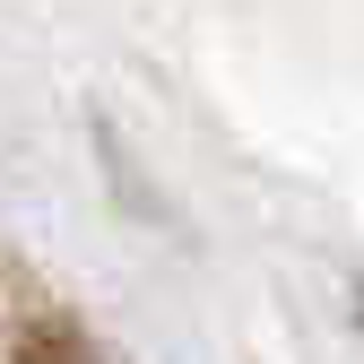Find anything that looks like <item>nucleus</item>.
Segmentation results:
<instances>
[{
	"label": "nucleus",
	"instance_id": "nucleus-1",
	"mask_svg": "<svg viewBox=\"0 0 364 364\" xmlns=\"http://www.w3.org/2000/svg\"><path fill=\"white\" fill-rule=\"evenodd\" d=\"M9 364H105L96 347H87L78 330H61V321H26L18 330V355Z\"/></svg>",
	"mask_w": 364,
	"mask_h": 364
}]
</instances>
